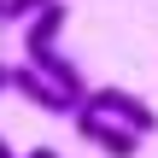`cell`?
I'll list each match as a JSON object with an SVG mask.
<instances>
[{"label":"cell","instance_id":"6da1fadb","mask_svg":"<svg viewBox=\"0 0 158 158\" xmlns=\"http://www.w3.org/2000/svg\"><path fill=\"white\" fill-rule=\"evenodd\" d=\"M64 18H70V6H64V0H47V6L23 23V64H35L70 106H82V100H88V82H82V70L59 53V29H64Z\"/></svg>","mask_w":158,"mask_h":158},{"label":"cell","instance_id":"7a4b0ae2","mask_svg":"<svg viewBox=\"0 0 158 158\" xmlns=\"http://www.w3.org/2000/svg\"><path fill=\"white\" fill-rule=\"evenodd\" d=\"M70 123H76V135H82L88 147H100L106 158H135L141 141H147V135H135L129 123H111V117H100V111H88V106H76Z\"/></svg>","mask_w":158,"mask_h":158},{"label":"cell","instance_id":"3957f363","mask_svg":"<svg viewBox=\"0 0 158 158\" xmlns=\"http://www.w3.org/2000/svg\"><path fill=\"white\" fill-rule=\"evenodd\" d=\"M82 106L100 111V117H111V123H129L135 135H152V129H158V111L141 100V94H129V88H88Z\"/></svg>","mask_w":158,"mask_h":158},{"label":"cell","instance_id":"277c9868","mask_svg":"<svg viewBox=\"0 0 158 158\" xmlns=\"http://www.w3.org/2000/svg\"><path fill=\"white\" fill-rule=\"evenodd\" d=\"M12 94H23L29 106L59 111V117H70V111H76V106H70V100H64V94H59V88L41 76V70H35V64H12Z\"/></svg>","mask_w":158,"mask_h":158},{"label":"cell","instance_id":"5b68a950","mask_svg":"<svg viewBox=\"0 0 158 158\" xmlns=\"http://www.w3.org/2000/svg\"><path fill=\"white\" fill-rule=\"evenodd\" d=\"M0 94H12V64H0Z\"/></svg>","mask_w":158,"mask_h":158},{"label":"cell","instance_id":"8992f818","mask_svg":"<svg viewBox=\"0 0 158 158\" xmlns=\"http://www.w3.org/2000/svg\"><path fill=\"white\" fill-rule=\"evenodd\" d=\"M0 158H18V152H12V141H6V135H0Z\"/></svg>","mask_w":158,"mask_h":158},{"label":"cell","instance_id":"52a82bcc","mask_svg":"<svg viewBox=\"0 0 158 158\" xmlns=\"http://www.w3.org/2000/svg\"><path fill=\"white\" fill-rule=\"evenodd\" d=\"M29 158H59V152H53V147H35V152H29Z\"/></svg>","mask_w":158,"mask_h":158},{"label":"cell","instance_id":"ba28073f","mask_svg":"<svg viewBox=\"0 0 158 158\" xmlns=\"http://www.w3.org/2000/svg\"><path fill=\"white\" fill-rule=\"evenodd\" d=\"M0 18H6V0H0Z\"/></svg>","mask_w":158,"mask_h":158}]
</instances>
